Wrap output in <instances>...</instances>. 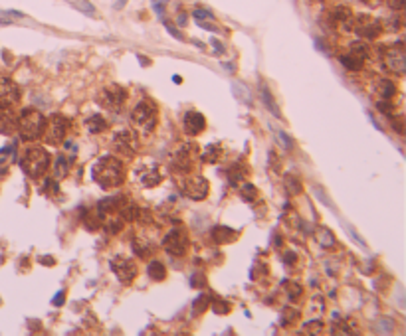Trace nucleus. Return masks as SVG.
Returning <instances> with one entry per match:
<instances>
[{
  "instance_id": "f257e3e1",
  "label": "nucleus",
  "mask_w": 406,
  "mask_h": 336,
  "mask_svg": "<svg viewBox=\"0 0 406 336\" xmlns=\"http://www.w3.org/2000/svg\"><path fill=\"white\" fill-rule=\"evenodd\" d=\"M92 176L101 188H115L123 182L125 172H123V164H121L119 158L103 157L99 162L94 164Z\"/></svg>"
},
{
  "instance_id": "f03ea898",
  "label": "nucleus",
  "mask_w": 406,
  "mask_h": 336,
  "mask_svg": "<svg viewBox=\"0 0 406 336\" xmlns=\"http://www.w3.org/2000/svg\"><path fill=\"white\" fill-rule=\"evenodd\" d=\"M44 127H46V119L44 115L36 109H26L20 117H18V131L22 134L24 140H36L44 134Z\"/></svg>"
},
{
  "instance_id": "7ed1b4c3",
  "label": "nucleus",
  "mask_w": 406,
  "mask_h": 336,
  "mask_svg": "<svg viewBox=\"0 0 406 336\" xmlns=\"http://www.w3.org/2000/svg\"><path fill=\"white\" fill-rule=\"evenodd\" d=\"M20 164H22V170L30 178H40V176H44V172L50 168V155L44 149L34 147V149L26 151L22 160H20Z\"/></svg>"
},
{
  "instance_id": "20e7f679",
  "label": "nucleus",
  "mask_w": 406,
  "mask_h": 336,
  "mask_svg": "<svg viewBox=\"0 0 406 336\" xmlns=\"http://www.w3.org/2000/svg\"><path fill=\"white\" fill-rule=\"evenodd\" d=\"M157 119H159V111H157L155 103H151V101H141V103L133 109V113H131L133 125H135L137 129H141V131H151V129H155Z\"/></svg>"
},
{
  "instance_id": "39448f33",
  "label": "nucleus",
  "mask_w": 406,
  "mask_h": 336,
  "mask_svg": "<svg viewBox=\"0 0 406 336\" xmlns=\"http://www.w3.org/2000/svg\"><path fill=\"white\" fill-rule=\"evenodd\" d=\"M127 97L129 95H127V91L123 89V87H119V85H107V87H103V89L97 93V103L103 109L115 113L123 109Z\"/></svg>"
},
{
  "instance_id": "423d86ee",
  "label": "nucleus",
  "mask_w": 406,
  "mask_h": 336,
  "mask_svg": "<svg viewBox=\"0 0 406 336\" xmlns=\"http://www.w3.org/2000/svg\"><path fill=\"white\" fill-rule=\"evenodd\" d=\"M382 64H384V67H386L390 73L402 75L406 69L404 44H402V42H396V44L388 45V47L382 52Z\"/></svg>"
},
{
  "instance_id": "0eeeda50",
  "label": "nucleus",
  "mask_w": 406,
  "mask_h": 336,
  "mask_svg": "<svg viewBox=\"0 0 406 336\" xmlns=\"http://www.w3.org/2000/svg\"><path fill=\"white\" fill-rule=\"evenodd\" d=\"M70 129V123L66 117L62 115H52L50 121H46V127H44V136H46V142L48 145H62L66 140V134Z\"/></svg>"
},
{
  "instance_id": "6e6552de",
  "label": "nucleus",
  "mask_w": 406,
  "mask_h": 336,
  "mask_svg": "<svg viewBox=\"0 0 406 336\" xmlns=\"http://www.w3.org/2000/svg\"><path fill=\"white\" fill-rule=\"evenodd\" d=\"M353 30L357 32L360 38H365V40H375L382 32V22L377 20V18H373V16L358 14V16L353 18Z\"/></svg>"
},
{
  "instance_id": "1a4fd4ad",
  "label": "nucleus",
  "mask_w": 406,
  "mask_h": 336,
  "mask_svg": "<svg viewBox=\"0 0 406 336\" xmlns=\"http://www.w3.org/2000/svg\"><path fill=\"white\" fill-rule=\"evenodd\" d=\"M181 192L191 200H204L208 196V182L202 176H185L181 180Z\"/></svg>"
},
{
  "instance_id": "9d476101",
  "label": "nucleus",
  "mask_w": 406,
  "mask_h": 336,
  "mask_svg": "<svg viewBox=\"0 0 406 336\" xmlns=\"http://www.w3.org/2000/svg\"><path fill=\"white\" fill-rule=\"evenodd\" d=\"M163 247L167 249V253H170V255H176V257L185 255L187 249H189V235H187V231L185 229H170L167 235H165V239H163Z\"/></svg>"
},
{
  "instance_id": "9b49d317",
  "label": "nucleus",
  "mask_w": 406,
  "mask_h": 336,
  "mask_svg": "<svg viewBox=\"0 0 406 336\" xmlns=\"http://www.w3.org/2000/svg\"><path fill=\"white\" fill-rule=\"evenodd\" d=\"M327 18H329V24L333 28H339V30H353V12L349 6H335L333 10L327 12Z\"/></svg>"
},
{
  "instance_id": "f8f14e48",
  "label": "nucleus",
  "mask_w": 406,
  "mask_h": 336,
  "mask_svg": "<svg viewBox=\"0 0 406 336\" xmlns=\"http://www.w3.org/2000/svg\"><path fill=\"white\" fill-rule=\"evenodd\" d=\"M367 56H369V52H367L365 44H353L345 56H341V64L349 71H358L363 67V62L367 60Z\"/></svg>"
},
{
  "instance_id": "ddd939ff",
  "label": "nucleus",
  "mask_w": 406,
  "mask_h": 336,
  "mask_svg": "<svg viewBox=\"0 0 406 336\" xmlns=\"http://www.w3.org/2000/svg\"><path fill=\"white\" fill-rule=\"evenodd\" d=\"M198 158H200V149L196 145H185L174 153V164L183 170H189Z\"/></svg>"
},
{
  "instance_id": "4468645a",
  "label": "nucleus",
  "mask_w": 406,
  "mask_h": 336,
  "mask_svg": "<svg viewBox=\"0 0 406 336\" xmlns=\"http://www.w3.org/2000/svg\"><path fill=\"white\" fill-rule=\"evenodd\" d=\"M16 103H20V87L12 79L2 77L0 79V105L12 107Z\"/></svg>"
},
{
  "instance_id": "2eb2a0df",
  "label": "nucleus",
  "mask_w": 406,
  "mask_h": 336,
  "mask_svg": "<svg viewBox=\"0 0 406 336\" xmlns=\"http://www.w3.org/2000/svg\"><path fill=\"white\" fill-rule=\"evenodd\" d=\"M111 269H113V273L119 277V281H123V283H131L133 277L137 275V265L133 261H129V259H113L111 261Z\"/></svg>"
},
{
  "instance_id": "dca6fc26",
  "label": "nucleus",
  "mask_w": 406,
  "mask_h": 336,
  "mask_svg": "<svg viewBox=\"0 0 406 336\" xmlns=\"http://www.w3.org/2000/svg\"><path fill=\"white\" fill-rule=\"evenodd\" d=\"M18 127V117L8 105H0V133L12 134Z\"/></svg>"
},
{
  "instance_id": "f3484780",
  "label": "nucleus",
  "mask_w": 406,
  "mask_h": 336,
  "mask_svg": "<svg viewBox=\"0 0 406 336\" xmlns=\"http://www.w3.org/2000/svg\"><path fill=\"white\" fill-rule=\"evenodd\" d=\"M183 127H185L187 134H191V136L202 133L204 127H206L204 115H200V113H196V111H189L185 115V119H183Z\"/></svg>"
},
{
  "instance_id": "a211bd4d",
  "label": "nucleus",
  "mask_w": 406,
  "mask_h": 336,
  "mask_svg": "<svg viewBox=\"0 0 406 336\" xmlns=\"http://www.w3.org/2000/svg\"><path fill=\"white\" fill-rule=\"evenodd\" d=\"M113 147L119 151V153H125L127 157H133L135 155V136L127 131L115 134V140H113Z\"/></svg>"
},
{
  "instance_id": "6ab92c4d",
  "label": "nucleus",
  "mask_w": 406,
  "mask_h": 336,
  "mask_svg": "<svg viewBox=\"0 0 406 336\" xmlns=\"http://www.w3.org/2000/svg\"><path fill=\"white\" fill-rule=\"evenodd\" d=\"M315 239H317V244L321 247H335L337 246V239H335V235L331 233V229H325V227H317L315 229Z\"/></svg>"
},
{
  "instance_id": "aec40b11",
  "label": "nucleus",
  "mask_w": 406,
  "mask_h": 336,
  "mask_svg": "<svg viewBox=\"0 0 406 336\" xmlns=\"http://www.w3.org/2000/svg\"><path fill=\"white\" fill-rule=\"evenodd\" d=\"M375 89H377V93H379V97L388 99V101L396 95V85H394L390 79H379L377 85H375Z\"/></svg>"
},
{
  "instance_id": "412c9836",
  "label": "nucleus",
  "mask_w": 406,
  "mask_h": 336,
  "mask_svg": "<svg viewBox=\"0 0 406 336\" xmlns=\"http://www.w3.org/2000/svg\"><path fill=\"white\" fill-rule=\"evenodd\" d=\"M147 271H149V277L155 279V281H163L165 275H167V269H165V265L161 261H151Z\"/></svg>"
},
{
  "instance_id": "4be33fe9",
  "label": "nucleus",
  "mask_w": 406,
  "mask_h": 336,
  "mask_svg": "<svg viewBox=\"0 0 406 336\" xmlns=\"http://www.w3.org/2000/svg\"><path fill=\"white\" fill-rule=\"evenodd\" d=\"M85 125H87V129H89V133H101V131L107 129V123H105L103 117H99V115L89 117V119L85 121Z\"/></svg>"
},
{
  "instance_id": "5701e85b",
  "label": "nucleus",
  "mask_w": 406,
  "mask_h": 336,
  "mask_svg": "<svg viewBox=\"0 0 406 336\" xmlns=\"http://www.w3.org/2000/svg\"><path fill=\"white\" fill-rule=\"evenodd\" d=\"M284 186H286V190H287V194L289 196H295V194H299L301 192V180L299 178H295L293 174H287L286 178H284Z\"/></svg>"
},
{
  "instance_id": "b1692460",
  "label": "nucleus",
  "mask_w": 406,
  "mask_h": 336,
  "mask_svg": "<svg viewBox=\"0 0 406 336\" xmlns=\"http://www.w3.org/2000/svg\"><path fill=\"white\" fill-rule=\"evenodd\" d=\"M232 231H234V229H230V227H214L212 237H214L218 244H226V242H230V239L234 237Z\"/></svg>"
},
{
  "instance_id": "393cba45",
  "label": "nucleus",
  "mask_w": 406,
  "mask_h": 336,
  "mask_svg": "<svg viewBox=\"0 0 406 336\" xmlns=\"http://www.w3.org/2000/svg\"><path fill=\"white\" fill-rule=\"evenodd\" d=\"M200 157H202V160H206V162H216V160L220 158V147H216V145L206 147Z\"/></svg>"
},
{
  "instance_id": "a878e982",
  "label": "nucleus",
  "mask_w": 406,
  "mask_h": 336,
  "mask_svg": "<svg viewBox=\"0 0 406 336\" xmlns=\"http://www.w3.org/2000/svg\"><path fill=\"white\" fill-rule=\"evenodd\" d=\"M297 318H299V313H295L293 309H286V311L282 313V324H284V326H291Z\"/></svg>"
},
{
  "instance_id": "bb28decb",
  "label": "nucleus",
  "mask_w": 406,
  "mask_h": 336,
  "mask_svg": "<svg viewBox=\"0 0 406 336\" xmlns=\"http://www.w3.org/2000/svg\"><path fill=\"white\" fill-rule=\"evenodd\" d=\"M262 97L265 99V107L274 113V115H278V117H280V111L276 109V103H274V97L269 95V91H267V87H265V85H262Z\"/></svg>"
},
{
  "instance_id": "cd10ccee",
  "label": "nucleus",
  "mask_w": 406,
  "mask_h": 336,
  "mask_svg": "<svg viewBox=\"0 0 406 336\" xmlns=\"http://www.w3.org/2000/svg\"><path fill=\"white\" fill-rule=\"evenodd\" d=\"M68 172H70V170H68V162H66V158L60 157L58 158V162H56V178H64Z\"/></svg>"
},
{
  "instance_id": "c85d7f7f",
  "label": "nucleus",
  "mask_w": 406,
  "mask_h": 336,
  "mask_svg": "<svg viewBox=\"0 0 406 336\" xmlns=\"http://www.w3.org/2000/svg\"><path fill=\"white\" fill-rule=\"evenodd\" d=\"M305 332H313V334H323L325 332V328H323V322H319V320H311L305 324Z\"/></svg>"
},
{
  "instance_id": "c756f323",
  "label": "nucleus",
  "mask_w": 406,
  "mask_h": 336,
  "mask_svg": "<svg viewBox=\"0 0 406 336\" xmlns=\"http://www.w3.org/2000/svg\"><path fill=\"white\" fill-rule=\"evenodd\" d=\"M242 196L248 198L250 202H254L256 198H258V190H256L252 184H244V188H242Z\"/></svg>"
},
{
  "instance_id": "7c9ffc66",
  "label": "nucleus",
  "mask_w": 406,
  "mask_h": 336,
  "mask_svg": "<svg viewBox=\"0 0 406 336\" xmlns=\"http://www.w3.org/2000/svg\"><path fill=\"white\" fill-rule=\"evenodd\" d=\"M151 249H153V247L149 246V244H141V242H135V253H137L139 257H147Z\"/></svg>"
},
{
  "instance_id": "2f4dec72",
  "label": "nucleus",
  "mask_w": 406,
  "mask_h": 336,
  "mask_svg": "<svg viewBox=\"0 0 406 336\" xmlns=\"http://www.w3.org/2000/svg\"><path fill=\"white\" fill-rule=\"evenodd\" d=\"M194 18L200 22V20H214V16L208 12V10H204V8H196L194 10Z\"/></svg>"
},
{
  "instance_id": "473e14b6",
  "label": "nucleus",
  "mask_w": 406,
  "mask_h": 336,
  "mask_svg": "<svg viewBox=\"0 0 406 336\" xmlns=\"http://www.w3.org/2000/svg\"><path fill=\"white\" fill-rule=\"evenodd\" d=\"M286 289H287V293H289V297H291V299H295V297H299V295H301V287H299L297 283H289V281H287Z\"/></svg>"
},
{
  "instance_id": "72a5a7b5",
  "label": "nucleus",
  "mask_w": 406,
  "mask_h": 336,
  "mask_svg": "<svg viewBox=\"0 0 406 336\" xmlns=\"http://www.w3.org/2000/svg\"><path fill=\"white\" fill-rule=\"evenodd\" d=\"M390 123H392V127H394L396 133L404 134V127H402V125H404V119H402V117H396V119H392Z\"/></svg>"
},
{
  "instance_id": "f704fd0d",
  "label": "nucleus",
  "mask_w": 406,
  "mask_h": 336,
  "mask_svg": "<svg viewBox=\"0 0 406 336\" xmlns=\"http://www.w3.org/2000/svg\"><path fill=\"white\" fill-rule=\"evenodd\" d=\"M228 311H230V305H228V303H222V301H216L214 303V313L226 314Z\"/></svg>"
},
{
  "instance_id": "c9c22d12",
  "label": "nucleus",
  "mask_w": 406,
  "mask_h": 336,
  "mask_svg": "<svg viewBox=\"0 0 406 336\" xmlns=\"http://www.w3.org/2000/svg\"><path fill=\"white\" fill-rule=\"evenodd\" d=\"M388 6H390V10L400 12L404 8V0H388Z\"/></svg>"
},
{
  "instance_id": "e433bc0d",
  "label": "nucleus",
  "mask_w": 406,
  "mask_h": 336,
  "mask_svg": "<svg viewBox=\"0 0 406 336\" xmlns=\"http://www.w3.org/2000/svg\"><path fill=\"white\" fill-rule=\"evenodd\" d=\"M309 309L313 311V314H321V311H323V301H321V299H317L315 303H311Z\"/></svg>"
},
{
  "instance_id": "4c0bfd02",
  "label": "nucleus",
  "mask_w": 406,
  "mask_h": 336,
  "mask_svg": "<svg viewBox=\"0 0 406 336\" xmlns=\"http://www.w3.org/2000/svg\"><path fill=\"white\" fill-rule=\"evenodd\" d=\"M240 89H244V87H242L240 83H236V85H234V93H236V95H240ZM244 101H246L248 105L252 103V99H250V93H246V95H244Z\"/></svg>"
},
{
  "instance_id": "58836bf2",
  "label": "nucleus",
  "mask_w": 406,
  "mask_h": 336,
  "mask_svg": "<svg viewBox=\"0 0 406 336\" xmlns=\"http://www.w3.org/2000/svg\"><path fill=\"white\" fill-rule=\"evenodd\" d=\"M64 295H66V293L60 291V293H58V297H54V301H52V303H54V305H62V303H64Z\"/></svg>"
},
{
  "instance_id": "ea45409f",
  "label": "nucleus",
  "mask_w": 406,
  "mask_h": 336,
  "mask_svg": "<svg viewBox=\"0 0 406 336\" xmlns=\"http://www.w3.org/2000/svg\"><path fill=\"white\" fill-rule=\"evenodd\" d=\"M367 6H371V8H375V6H381L384 0H363Z\"/></svg>"
},
{
  "instance_id": "a19ab883",
  "label": "nucleus",
  "mask_w": 406,
  "mask_h": 336,
  "mask_svg": "<svg viewBox=\"0 0 406 336\" xmlns=\"http://www.w3.org/2000/svg\"><path fill=\"white\" fill-rule=\"evenodd\" d=\"M297 257H295V253H287L286 255V263L287 265H293V261H295Z\"/></svg>"
}]
</instances>
